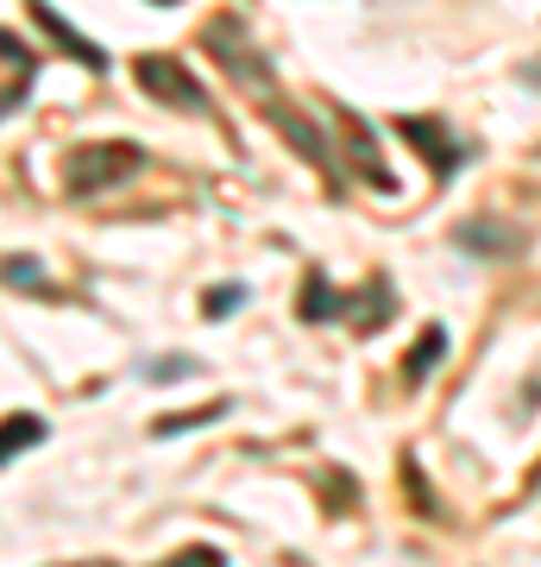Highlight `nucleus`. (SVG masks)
<instances>
[{"mask_svg": "<svg viewBox=\"0 0 541 567\" xmlns=\"http://www.w3.org/2000/svg\"><path fill=\"white\" fill-rule=\"evenodd\" d=\"M82 567H114V561H82Z\"/></svg>", "mask_w": 541, "mask_h": 567, "instance_id": "16", "label": "nucleus"}, {"mask_svg": "<svg viewBox=\"0 0 541 567\" xmlns=\"http://www.w3.org/2000/svg\"><path fill=\"white\" fill-rule=\"evenodd\" d=\"M397 133L409 145H416L422 158H428V171H435V183H447L454 171H460L466 158H472V145L460 140V133H447V121H435V114H403Z\"/></svg>", "mask_w": 541, "mask_h": 567, "instance_id": "5", "label": "nucleus"}, {"mask_svg": "<svg viewBox=\"0 0 541 567\" xmlns=\"http://www.w3.org/2000/svg\"><path fill=\"white\" fill-rule=\"evenodd\" d=\"M158 567H227V555L221 548H208V543H189V548H177V555L158 561Z\"/></svg>", "mask_w": 541, "mask_h": 567, "instance_id": "13", "label": "nucleus"}, {"mask_svg": "<svg viewBox=\"0 0 541 567\" xmlns=\"http://www.w3.org/2000/svg\"><path fill=\"white\" fill-rule=\"evenodd\" d=\"M240 303H246V284H221V290H208V297H201V316H208V322H221V316H233Z\"/></svg>", "mask_w": 541, "mask_h": 567, "instance_id": "12", "label": "nucleus"}, {"mask_svg": "<svg viewBox=\"0 0 541 567\" xmlns=\"http://www.w3.org/2000/svg\"><path fill=\"white\" fill-rule=\"evenodd\" d=\"M201 44H208V51H215V63H221L227 76L240 82L246 95H252V102H259L264 114H271V126L283 133V145H290L296 158H309L315 171H327V183L341 189V158H334V145L321 140V126L309 121V114H302V107L290 102V95H283L278 63L264 58L259 44H252V32H246L240 13H215V25L201 32Z\"/></svg>", "mask_w": 541, "mask_h": 567, "instance_id": "1", "label": "nucleus"}, {"mask_svg": "<svg viewBox=\"0 0 541 567\" xmlns=\"http://www.w3.org/2000/svg\"><path fill=\"white\" fill-rule=\"evenodd\" d=\"M460 246H485V252H491V246H503V252H517V240H510V234H491V227H466Z\"/></svg>", "mask_w": 541, "mask_h": 567, "instance_id": "15", "label": "nucleus"}, {"mask_svg": "<svg viewBox=\"0 0 541 567\" xmlns=\"http://www.w3.org/2000/svg\"><path fill=\"white\" fill-rule=\"evenodd\" d=\"M44 435H51V429H44V416H32V410H20V416H0V466L20 461V454H32Z\"/></svg>", "mask_w": 541, "mask_h": 567, "instance_id": "8", "label": "nucleus"}, {"mask_svg": "<svg viewBox=\"0 0 541 567\" xmlns=\"http://www.w3.org/2000/svg\"><path fill=\"white\" fill-rule=\"evenodd\" d=\"M441 360H447V328H441V322H428V328H422V347H409V353H403V385H409V391L428 385Z\"/></svg>", "mask_w": 541, "mask_h": 567, "instance_id": "7", "label": "nucleus"}, {"mask_svg": "<svg viewBox=\"0 0 541 567\" xmlns=\"http://www.w3.org/2000/svg\"><path fill=\"white\" fill-rule=\"evenodd\" d=\"M0 284H7V290H32V297H51V284H44V265L32 259V252H20V259H0Z\"/></svg>", "mask_w": 541, "mask_h": 567, "instance_id": "9", "label": "nucleus"}, {"mask_svg": "<svg viewBox=\"0 0 541 567\" xmlns=\"http://www.w3.org/2000/svg\"><path fill=\"white\" fill-rule=\"evenodd\" d=\"M25 7H32V20H39L44 32H51V39H58L63 51H70V58L82 63V70H95V76H101V70H107V51H101V44H89V39H82L76 25H70V20H63V13H58V7H51V0H25Z\"/></svg>", "mask_w": 541, "mask_h": 567, "instance_id": "6", "label": "nucleus"}, {"mask_svg": "<svg viewBox=\"0 0 541 567\" xmlns=\"http://www.w3.org/2000/svg\"><path fill=\"white\" fill-rule=\"evenodd\" d=\"M145 171V152L133 140H89L63 152V196L70 203H89V196H107Z\"/></svg>", "mask_w": 541, "mask_h": 567, "instance_id": "2", "label": "nucleus"}, {"mask_svg": "<svg viewBox=\"0 0 541 567\" xmlns=\"http://www.w3.org/2000/svg\"><path fill=\"white\" fill-rule=\"evenodd\" d=\"M0 63H13V70H25V76L39 70V58H32V44H25V39H13V32H0Z\"/></svg>", "mask_w": 541, "mask_h": 567, "instance_id": "14", "label": "nucleus"}, {"mask_svg": "<svg viewBox=\"0 0 541 567\" xmlns=\"http://www.w3.org/2000/svg\"><path fill=\"white\" fill-rule=\"evenodd\" d=\"M227 398H215V404H201V410H177V416H158L152 423V435H189V429H201V423H215V416H227Z\"/></svg>", "mask_w": 541, "mask_h": 567, "instance_id": "10", "label": "nucleus"}, {"mask_svg": "<svg viewBox=\"0 0 541 567\" xmlns=\"http://www.w3.org/2000/svg\"><path fill=\"white\" fill-rule=\"evenodd\" d=\"M133 76H139V89L158 107H170V114H196V121H208V114H215V95L201 89L196 70H183V58L139 51V58H133Z\"/></svg>", "mask_w": 541, "mask_h": 567, "instance_id": "4", "label": "nucleus"}, {"mask_svg": "<svg viewBox=\"0 0 541 567\" xmlns=\"http://www.w3.org/2000/svg\"><path fill=\"white\" fill-rule=\"evenodd\" d=\"M152 7H177V0H152Z\"/></svg>", "mask_w": 541, "mask_h": 567, "instance_id": "17", "label": "nucleus"}, {"mask_svg": "<svg viewBox=\"0 0 541 567\" xmlns=\"http://www.w3.org/2000/svg\"><path fill=\"white\" fill-rule=\"evenodd\" d=\"M296 309H302V322H334V316H353L360 334H378V328L397 316V290H391V278H378L372 303H365V290H334L327 271H309V278H302Z\"/></svg>", "mask_w": 541, "mask_h": 567, "instance_id": "3", "label": "nucleus"}, {"mask_svg": "<svg viewBox=\"0 0 541 567\" xmlns=\"http://www.w3.org/2000/svg\"><path fill=\"white\" fill-rule=\"evenodd\" d=\"M201 360H189V353H170V360H152L145 365V379H158V385H177V379H196Z\"/></svg>", "mask_w": 541, "mask_h": 567, "instance_id": "11", "label": "nucleus"}]
</instances>
